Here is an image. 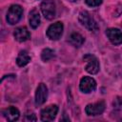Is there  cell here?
<instances>
[{"mask_svg": "<svg viewBox=\"0 0 122 122\" xmlns=\"http://www.w3.org/2000/svg\"><path fill=\"white\" fill-rule=\"evenodd\" d=\"M23 15V9L19 5H11L7 13V22L10 25H15L20 21Z\"/></svg>", "mask_w": 122, "mask_h": 122, "instance_id": "1", "label": "cell"}, {"mask_svg": "<svg viewBox=\"0 0 122 122\" xmlns=\"http://www.w3.org/2000/svg\"><path fill=\"white\" fill-rule=\"evenodd\" d=\"M63 24L59 21L51 24L47 30V36L51 40H58L63 33Z\"/></svg>", "mask_w": 122, "mask_h": 122, "instance_id": "5", "label": "cell"}, {"mask_svg": "<svg viewBox=\"0 0 122 122\" xmlns=\"http://www.w3.org/2000/svg\"><path fill=\"white\" fill-rule=\"evenodd\" d=\"M106 35L113 45L122 44V31L116 28H110L106 30Z\"/></svg>", "mask_w": 122, "mask_h": 122, "instance_id": "10", "label": "cell"}, {"mask_svg": "<svg viewBox=\"0 0 122 122\" xmlns=\"http://www.w3.org/2000/svg\"><path fill=\"white\" fill-rule=\"evenodd\" d=\"M25 119L28 120V121H30H30H36V116H35V114H34L33 112H31V113L26 114Z\"/></svg>", "mask_w": 122, "mask_h": 122, "instance_id": "19", "label": "cell"}, {"mask_svg": "<svg viewBox=\"0 0 122 122\" xmlns=\"http://www.w3.org/2000/svg\"><path fill=\"white\" fill-rule=\"evenodd\" d=\"M13 36L15 40H17L18 42H25L30 38V33L26 27H19L15 29Z\"/></svg>", "mask_w": 122, "mask_h": 122, "instance_id": "11", "label": "cell"}, {"mask_svg": "<svg viewBox=\"0 0 122 122\" xmlns=\"http://www.w3.org/2000/svg\"><path fill=\"white\" fill-rule=\"evenodd\" d=\"M54 57V51L49 48H46L42 51L41 52V59L44 61V62H48L50 61L51 59H52Z\"/></svg>", "mask_w": 122, "mask_h": 122, "instance_id": "16", "label": "cell"}, {"mask_svg": "<svg viewBox=\"0 0 122 122\" xmlns=\"http://www.w3.org/2000/svg\"><path fill=\"white\" fill-rule=\"evenodd\" d=\"M40 8H41V11L46 19L51 20L54 18L56 10H55V4L52 0H44L41 3Z\"/></svg>", "mask_w": 122, "mask_h": 122, "instance_id": "3", "label": "cell"}, {"mask_svg": "<svg viewBox=\"0 0 122 122\" xmlns=\"http://www.w3.org/2000/svg\"><path fill=\"white\" fill-rule=\"evenodd\" d=\"M83 59L86 61V67L85 70L91 73V74H96L99 71V61L97 58L92 54H86Z\"/></svg>", "mask_w": 122, "mask_h": 122, "instance_id": "4", "label": "cell"}, {"mask_svg": "<svg viewBox=\"0 0 122 122\" xmlns=\"http://www.w3.org/2000/svg\"><path fill=\"white\" fill-rule=\"evenodd\" d=\"M2 114L4 115V117L8 120V121H10V122H13V121H16L18 118H19V115H20V112L18 111V109H16L15 107L13 106H10L5 110L2 111Z\"/></svg>", "mask_w": 122, "mask_h": 122, "instance_id": "12", "label": "cell"}, {"mask_svg": "<svg viewBox=\"0 0 122 122\" xmlns=\"http://www.w3.org/2000/svg\"><path fill=\"white\" fill-rule=\"evenodd\" d=\"M85 1L86 4L90 7H97L102 3V0H85Z\"/></svg>", "mask_w": 122, "mask_h": 122, "instance_id": "17", "label": "cell"}, {"mask_svg": "<svg viewBox=\"0 0 122 122\" xmlns=\"http://www.w3.org/2000/svg\"><path fill=\"white\" fill-rule=\"evenodd\" d=\"M105 110V102L104 101H98L93 104H89L85 108V112L90 116H96L103 113Z\"/></svg>", "mask_w": 122, "mask_h": 122, "instance_id": "8", "label": "cell"}, {"mask_svg": "<svg viewBox=\"0 0 122 122\" xmlns=\"http://www.w3.org/2000/svg\"><path fill=\"white\" fill-rule=\"evenodd\" d=\"M113 107H114L115 109L122 110V98L117 97V98L113 101Z\"/></svg>", "mask_w": 122, "mask_h": 122, "instance_id": "18", "label": "cell"}, {"mask_svg": "<svg viewBox=\"0 0 122 122\" xmlns=\"http://www.w3.org/2000/svg\"><path fill=\"white\" fill-rule=\"evenodd\" d=\"M78 20L79 22L81 23L82 26H84L87 30H91V31H95L97 30L98 27H97V24L96 22L94 21V19L91 16V14L86 11V10H82L79 12V15H78Z\"/></svg>", "mask_w": 122, "mask_h": 122, "instance_id": "2", "label": "cell"}, {"mask_svg": "<svg viewBox=\"0 0 122 122\" xmlns=\"http://www.w3.org/2000/svg\"><path fill=\"white\" fill-rule=\"evenodd\" d=\"M30 25L32 29H36L39 24H40V15H39V12L37 10H32L30 12Z\"/></svg>", "mask_w": 122, "mask_h": 122, "instance_id": "14", "label": "cell"}, {"mask_svg": "<svg viewBox=\"0 0 122 122\" xmlns=\"http://www.w3.org/2000/svg\"><path fill=\"white\" fill-rule=\"evenodd\" d=\"M30 61V56L29 55L28 51H21L16 58V63L19 67H24L27 64H29V62Z\"/></svg>", "mask_w": 122, "mask_h": 122, "instance_id": "13", "label": "cell"}, {"mask_svg": "<svg viewBox=\"0 0 122 122\" xmlns=\"http://www.w3.org/2000/svg\"><path fill=\"white\" fill-rule=\"evenodd\" d=\"M69 42L74 47H80L84 43V37L78 32H72L69 37Z\"/></svg>", "mask_w": 122, "mask_h": 122, "instance_id": "15", "label": "cell"}, {"mask_svg": "<svg viewBox=\"0 0 122 122\" xmlns=\"http://www.w3.org/2000/svg\"><path fill=\"white\" fill-rule=\"evenodd\" d=\"M70 1H71V2H75V1H78V0H70Z\"/></svg>", "mask_w": 122, "mask_h": 122, "instance_id": "20", "label": "cell"}, {"mask_svg": "<svg viewBox=\"0 0 122 122\" xmlns=\"http://www.w3.org/2000/svg\"><path fill=\"white\" fill-rule=\"evenodd\" d=\"M48 97V88L44 83H40L35 92V105H43Z\"/></svg>", "mask_w": 122, "mask_h": 122, "instance_id": "9", "label": "cell"}, {"mask_svg": "<svg viewBox=\"0 0 122 122\" xmlns=\"http://www.w3.org/2000/svg\"><path fill=\"white\" fill-rule=\"evenodd\" d=\"M57 112H58V106L57 105H50L41 111V113H40L41 120L46 121V122L52 121L55 118Z\"/></svg>", "mask_w": 122, "mask_h": 122, "instance_id": "7", "label": "cell"}, {"mask_svg": "<svg viewBox=\"0 0 122 122\" xmlns=\"http://www.w3.org/2000/svg\"><path fill=\"white\" fill-rule=\"evenodd\" d=\"M96 88V82L95 80L91 76H84L80 80L79 89L84 93H90L93 92Z\"/></svg>", "mask_w": 122, "mask_h": 122, "instance_id": "6", "label": "cell"}]
</instances>
